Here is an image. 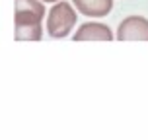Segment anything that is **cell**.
I'll return each instance as SVG.
<instances>
[{"instance_id":"2","label":"cell","mask_w":148,"mask_h":140,"mask_svg":"<svg viewBox=\"0 0 148 140\" xmlns=\"http://www.w3.org/2000/svg\"><path fill=\"white\" fill-rule=\"evenodd\" d=\"M76 23V12L68 2H59L51 8L47 18V33L55 39L66 37Z\"/></svg>"},{"instance_id":"5","label":"cell","mask_w":148,"mask_h":140,"mask_svg":"<svg viewBox=\"0 0 148 140\" xmlns=\"http://www.w3.org/2000/svg\"><path fill=\"white\" fill-rule=\"evenodd\" d=\"M78 12L90 18H103L111 12L113 0H72Z\"/></svg>"},{"instance_id":"1","label":"cell","mask_w":148,"mask_h":140,"mask_svg":"<svg viewBox=\"0 0 148 140\" xmlns=\"http://www.w3.org/2000/svg\"><path fill=\"white\" fill-rule=\"evenodd\" d=\"M45 8L39 0H16L14 35L18 41H39L43 35L41 20Z\"/></svg>"},{"instance_id":"6","label":"cell","mask_w":148,"mask_h":140,"mask_svg":"<svg viewBox=\"0 0 148 140\" xmlns=\"http://www.w3.org/2000/svg\"><path fill=\"white\" fill-rule=\"evenodd\" d=\"M43 2H59V0H43Z\"/></svg>"},{"instance_id":"3","label":"cell","mask_w":148,"mask_h":140,"mask_svg":"<svg viewBox=\"0 0 148 140\" xmlns=\"http://www.w3.org/2000/svg\"><path fill=\"white\" fill-rule=\"evenodd\" d=\"M117 39L121 41H148V20L140 16H129L119 23Z\"/></svg>"},{"instance_id":"4","label":"cell","mask_w":148,"mask_h":140,"mask_svg":"<svg viewBox=\"0 0 148 140\" xmlns=\"http://www.w3.org/2000/svg\"><path fill=\"white\" fill-rule=\"evenodd\" d=\"M113 33L103 23H82L74 33V41H111Z\"/></svg>"}]
</instances>
